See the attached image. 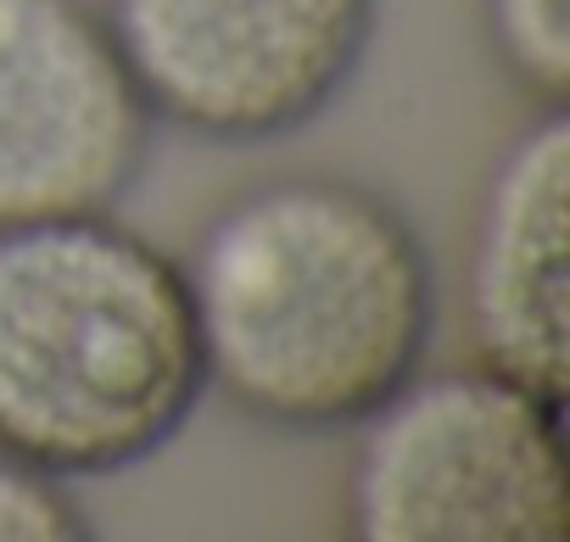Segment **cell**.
<instances>
[{
  "label": "cell",
  "instance_id": "cell-1",
  "mask_svg": "<svg viewBox=\"0 0 570 542\" xmlns=\"http://www.w3.org/2000/svg\"><path fill=\"white\" fill-rule=\"evenodd\" d=\"M179 263L207 392L279 436H353L431 364L442 331L420 224L347 174L240 185Z\"/></svg>",
  "mask_w": 570,
  "mask_h": 542
},
{
  "label": "cell",
  "instance_id": "cell-2",
  "mask_svg": "<svg viewBox=\"0 0 570 542\" xmlns=\"http://www.w3.org/2000/svg\"><path fill=\"white\" fill-rule=\"evenodd\" d=\"M202 397L179 257L112 213L0 229V453L112 481L174 447Z\"/></svg>",
  "mask_w": 570,
  "mask_h": 542
},
{
  "label": "cell",
  "instance_id": "cell-3",
  "mask_svg": "<svg viewBox=\"0 0 570 542\" xmlns=\"http://www.w3.org/2000/svg\"><path fill=\"white\" fill-rule=\"evenodd\" d=\"M342 525L364 542H564V403L481 358L420 369L353 431Z\"/></svg>",
  "mask_w": 570,
  "mask_h": 542
},
{
  "label": "cell",
  "instance_id": "cell-4",
  "mask_svg": "<svg viewBox=\"0 0 570 542\" xmlns=\"http://www.w3.org/2000/svg\"><path fill=\"white\" fill-rule=\"evenodd\" d=\"M101 18L157 124L263 146L358 85L381 0H101Z\"/></svg>",
  "mask_w": 570,
  "mask_h": 542
},
{
  "label": "cell",
  "instance_id": "cell-5",
  "mask_svg": "<svg viewBox=\"0 0 570 542\" xmlns=\"http://www.w3.org/2000/svg\"><path fill=\"white\" fill-rule=\"evenodd\" d=\"M157 118L90 0H0V229L112 213Z\"/></svg>",
  "mask_w": 570,
  "mask_h": 542
},
{
  "label": "cell",
  "instance_id": "cell-6",
  "mask_svg": "<svg viewBox=\"0 0 570 542\" xmlns=\"http://www.w3.org/2000/svg\"><path fill=\"white\" fill-rule=\"evenodd\" d=\"M564 201H570V118L564 107H537L525 129L498 151L464 246L470 353L559 403L570 392Z\"/></svg>",
  "mask_w": 570,
  "mask_h": 542
},
{
  "label": "cell",
  "instance_id": "cell-7",
  "mask_svg": "<svg viewBox=\"0 0 570 542\" xmlns=\"http://www.w3.org/2000/svg\"><path fill=\"white\" fill-rule=\"evenodd\" d=\"M481 35L531 107L570 101V0H481Z\"/></svg>",
  "mask_w": 570,
  "mask_h": 542
},
{
  "label": "cell",
  "instance_id": "cell-8",
  "mask_svg": "<svg viewBox=\"0 0 570 542\" xmlns=\"http://www.w3.org/2000/svg\"><path fill=\"white\" fill-rule=\"evenodd\" d=\"M90 514L79 492L12 453H0V542H85Z\"/></svg>",
  "mask_w": 570,
  "mask_h": 542
}]
</instances>
